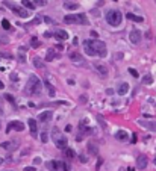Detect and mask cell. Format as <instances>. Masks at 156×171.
Returning a JSON list of instances; mask_svg holds the SVG:
<instances>
[{"label":"cell","instance_id":"obj_1","mask_svg":"<svg viewBox=\"0 0 156 171\" xmlns=\"http://www.w3.org/2000/svg\"><path fill=\"white\" fill-rule=\"evenodd\" d=\"M43 91V83L41 80L35 76V74H30L28 79V85H26V93L29 95H39Z\"/></svg>","mask_w":156,"mask_h":171},{"label":"cell","instance_id":"obj_2","mask_svg":"<svg viewBox=\"0 0 156 171\" xmlns=\"http://www.w3.org/2000/svg\"><path fill=\"white\" fill-rule=\"evenodd\" d=\"M64 23H67V24H88V18L85 14H68L64 17Z\"/></svg>","mask_w":156,"mask_h":171},{"label":"cell","instance_id":"obj_3","mask_svg":"<svg viewBox=\"0 0 156 171\" xmlns=\"http://www.w3.org/2000/svg\"><path fill=\"white\" fill-rule=\"evenodd\" d=\"M121 20H123V14H121L120 11L117 9H114V11H109L106 14V21L108 24H111V26H120L121 24Z\"/></svg>","mask_w":156,"mask_h":171},{"label":"cell","instance_id":"obj_4","mask_svg":"<svg viewBox=\"0 0 156 171\" xmlns=\"http://www.w3.org/2000/svg\"><path fill=\"white\" fill-rule=\"evenodd\" d=\"M53 139H55V144H56V147L58 148H61V150H67L68 147V141H67V136H64V135H61L59 133V130L58 129H53Z\"/></svg>","mask_w":156,"mask_h":171},{"label":"cell","instance_id":"obj_5","mask_svg":"<svg viewBox=\"0 0 156 171\" xmlns=\"http://www.w3.org/2000/svg\"><path fill=\"white\" fill-rule=\"evenodd\" d=\"M49 171H68V167L64 161H49L46 163Z\"/></svg>","mask_w":156,"mask_h":171},{"label":"cell","instance_id":"obj_6","mask_svg":"<svg viewBox=\"0 0 156 171\" xmlns=\"http://www.w3.org/2000/svg\"><path fill=\"white\" fill-rule=\"evenodd\" d=\"M3 3H5L6 6H8L9 9H12V12H14V14H17L18 17H21V18H28V17H29L28 11L23 9V8H20V6H17V5H14L12 2H9V0H5Z\"/></svg>","mask_w":156,"mask_h":171},{"label":"cell","instance_id":"obj_7","mask_svg":"<svg viewBox=\"0 0 156 171\" xmlns=\"http://www.w3.org/2000/svg\"><path fill=\"white\" fill-rule=\"evenodd\" d=\"M91 44H92V47L94 50H96V53L100 56V58H105L106 56V44L103 41H99V39H91Z\"/></svg>","mask_w":156,"mask_h":171},{"label":"cell","instance_id":"obj_8","mask_svg":"<svg viewBox=\"0 0 156 171\" xmlns=\"http://www.w3.org/2000/svg\"><path fill=\"white\" fill-rule=\"evenodd\" d=\"M70 59H71V62L74 65H79V67H84L85 65V59L80 56L77 52H73V53H70Z\"/></svg>","mask_w":156,"mask_h":171},{"label":"cell","instance_id":"obj_9","mask_svg":"<svg viewBox=\"0 0 156 171\" xmlns=\"http://www.w3.org/2000/svg\"><path fill=\"white\" fill-rule=\"evenodd\" d=\"M84 50H85V53L88 56H96L97 55L94 47H92V44H91V39H85L84 41Z\"/></svg>","mask_w":156,"mask_h":171},{"label":"cell","instance_id":"obj_10","mask_svg":"<svg viewBox=\"0 0 156 171\" xmlns=\"http://www.w3.org/2000/svg\"><path fill=\"white\" fill-rule=\"evenodd\" d=\"M52 117H53V111H44V112L39 114L38 121H39V123H47V121L52 120Z\"/></svg>","mask_w":156,"mask_h":171},{"label":"cell","instance_id":"obj_11","mask_svg":"<svg viewBox=\"0 0 156 171\" xmlns=\"http://www.w3.org/2000/svg\"><path fill=\"white\" fill-rule=\"evenodd\" d=\"M129 38H130L132 44H139V41H141V32L138 29H133L130 32V35H129Z\"/></svg>","mask_w":156,"mask_h":171},{"label":"cell","instance_id":"obj_12","mask_svg":"<svg viewBox=\"0 0 156 171\" xmlns=\"http://www.w3.org/2000/svg\"><path fill=\"white\" fill-rule=\"evenodd\" d=\"M28 124H29V129H30V133H32V136H33V138H37V136H38V127H37V121L33 120V118H29Z\"/></svg>","mask_w":156,"mask_h":171},{"label":"cell","instance_id":"obj_13","mask_svg":"<svg viewBox=\"0 0 156 171\" xmlns=\"http://www.w3.org/2000/svg\"><path fill=\"white\" fill-rule=\"evenodd\" d=\"M147 167V157L144 155H139L137 157V168L138 170H144Z\"/></svg>","mask_w":156,"mask_h":171},{"label":"cell","instance_id":"obj_14","mask_svg":"<svg viewBox=\"0 0 156 171\" xmlns=\"http://www.w3.org/2000/svg\"><path fill=\"white\" fill-rule=\"evenodd\" d=\"M138 123H139V126L146 127V129H148V130H152V132H155V130H156V123H155V121H146V120H139Z\"/></svg>","mask_w":156,"mask_h":171},{"label":"cell","instance_id":"obj_15","mask_svg":"<svg viewBox=\"0 0 156 171\" xmlns=\"http://www.w3.org/2000/svg\"><path fill=\"white\" fill-rule=\"evenodd\" d=\"M11 129L17 130V132H23V130H24V124H23L21 121H12V123L9 124V127H8V132H9Z\"/></svg>","mask_w":156,"mask_h":171},{"label":"cell","instance_id":"obj_16","mask_svg":"<svg viewBox=\"0 0 156 171\" xmlns=\"http://www.w3.org/2000/svg\"><path fill=\"white\" fill-rule=\"evenodd\" d=\"M92 65H94V68H96V70L99 71V73H100L101 76H103V77H106V76H108V68H106V67H105V65L101 64V62H94Z\"/></svg>","mask_w":156,"mask_h":171},{"label":"cell","instance_id":"obj_17","mask_svg":"<svg viewBox=\"0 0 156 171\" xmlns=\"http://www.w3.org/2000/svg\"><path fill=\"white\" fill-rule=\"evenodd\" d=\"M115 138H117L118 141H127L129 139V135L126 130H118L117 133H115Z\"/></svg>","mask_w":156,"mask_h":171},{"label":"cell","instance_id":"obj_18","mask_svg":"<svg viewBox=\"0 0 156 171\" xmlns=\"http://www.w3.org/2000/svg\"><path fill=\"white\" fill-rule=\"evenodd\" d=\"M55 36H56L58 39H61V41H65V39L68 38V34H67L65 30L59 29V30H56V32H55Z\"/></svg>","mask_w":156,"mask_h":171},{"label":"cell","instance_id":"obj_19","mask_svg":"<svg viewBox=\"0 0 156 171\" xmlns=\"http://www.w3.org/2000/svg\"><path fill=\"white\" fill-rule=\"evenodd\" d=\"M127 91H129V83H127V82L120 83V87H118V94H120V95H124Z\"/></svg>","mask_w":156,"mask_h":171},{"label":"cell","instance_id":"obj_20","mask_svg":"<svg viewBox=\"0 0 156 171\" xmlns=\"http://www.w3.org/2000/svg\"><path fill=\"white\" fill-rule=\"evenodd\" d=\"M18 61L20 62H26V49L24 47L18 49Z\"/></svg>","mask_w":156,"mask_h":171},{"label":"cell","instance_id":"obj_21","mask_svg":"<svg viewBox=\"0 0 156 171\" xmlns=\"http://www.w3.org/2000/svg\"><path fill=\"white\" fill-rule=\"evenodd\" d=\"M21 5L24 6L26 9H30V11H32V9H35V6H37L35 3H32L30 0H21Z\"/></svg>","mask_w":156,"mask_h":171},{"label":"cell","instance_id":"obj_22","mask_svg":"<svg viewBox=\"0 0 156 171\" xmlns=\"http://www.w3.org/2000/svg\"><path fill=\"white\" fill-rule=\"evenodd\" d=\"M64 8L67 11H76L79 8V5L77 3H64Z\"/></svg>","mask_w":156,"mask_h":171},{"label":"cell","instance_id":"obj_23","mask_svg":"<svg viewBox=\"0 0 156 171\" xmlns=\"http://www.w3.org/2000/svg\"><path fill=\"white\" fill-rule=\"evenodd\" d=\"M55 58H56V53H55V52H53L52 49H49V52H47V56H46V61L50 62L52 59H55Z\"/></svg>","mask_w":156,"mask_h":171},{"label":"cell","instance_id":"obj_24","mask_svg":"<svg viewBox=\"0 0 156 171\" xmlns=\"http://www.w3.org/2000/svg\"><path fill=\"white\" fill-rule=\"evenodd\" d=\"M0 147L5 148V150H12V148H14V142L6 141V142H2V144H0Z\"/></svg>","mask_w":156,"mask_h":171},{"label":"cell","instance_id":"obj_25","mask_svg":"<svg viewBox=\"0 0 156 171\" xmlns=\"http://www.w3.org/2000/svg\"><path fill=\"white\" fill-rule=\"evenodd\" d=\"M129 20H132V21H137V23H141L142 21V17H139V15H133V14H127L126 15Z\"/></svg>","mask_w":156,"mask_h":171},{"label":"cell","instance_id":"obj_26","mask_svg":"<svg viewBox=\"0 0 156 171\" xmlns=\"http://www.w3.org/2000/svg\"><path fill=\"white\" fill-rule=\"evenodd\" d=\"M64 153H65V156L68 157V159H74V157H76V153H74L71 148H67V150H64Z\"/></svg>","mask_w":156,"mask_h":171},{"label":"cell","instance_id":"obj_27","mask_svg":"<svg viewBox=\"0 0 156 171\" xmlns=\"http://www.w3.org/2000/svg\"><path fill=\"white\" fill-rule=\"evenodd\" d=\"M88 150H90V153L91 155H97V152H99V150H97V146H96V144H88Z\"/></svg>","mask_w":156,"mask_h":171},{"label":"cell","instance_id":"obj_28","mask_svg":"<svg viewBox=\"0 0 156 171\" xmlns=\"http://www.w3.org/2000/svg\"><path fill=\"white\" fill-rule=\"evenodd\" d=\"M44 83H46V87L49 88V95H50V97H53V95H55V88H53L52 85H50V82H49V80H46Z\"/></svg>","mask_w":156,"mask_h":171},{"label":"cell","instance_id":"obj_29","mask_svg":"<svg viewBox=\"0 0 156 171\" xmlns=\"http://www.w3.org/2000/svg\"><path fill=\"white\" fill-rule=\"evenodd\" d=\"M152 82H153V77H152L150 74L144 76V79H142V83H146V85H150Z\"/></svg>","mask_w":156,"mask_h":171},{"label":"cell","instance_id":"obj_30","mask_svg":"<svg viewBox=\"0 0 156 171\" xmlns=\"http://www.w3.org/2000/svg\"><path fill=\"white\" fill-rule=\"evenodd\" d=\"M2 27H3L5 30H9V29H11V23L8 21V20H2Z\"/></svg>","mask_w":156,"mask_h":171},{"label":"cell","instance_id":"obj_31","mask_svg":"<svg viewBox=\"0 0 156 171\" xmlns=\"http://www.w3.org/2000/svg\"><path fill=\"white\" fill-rule=\"evenodd\" d=\"M33 62H35V67H37V68H44V64L39 61L38 58H33Z\"/></svg>","mask_w":156,"mask_h":171},{"label":"cell","instance_id":"obj_32","mask_svg":"<svg viewBox=\"0 0 156 171\" xmlns=\"http://www.w3.org/2000/svg\"><path fill=\"white\" fill-rule=\"evenodd\" d=\"M30 45H32L33 49H38V47H39V41H38L37 38H32V39H30Z\"/></svg>","mask_w":156,"mask_h":171},{"label":"cell","instance_id":"obj_33","mask_svg":"<svg viewBox=\"0 0 156 171\" xmlns=\"http://www.w3.org/2000/svg\"><path fill=\"white\" fill-rule=\"evenodd\" d=\"M127 71H129V73H130V76H133V77H138V76H139V74H138V71L135 70V68H129Z\"/></svg>","mask_w":156,"mask_h":171},{"label":"cell","instance_id":"obj_34","mask_svg":"<svg viewBox=\"0 0 156 171\" xmlns=\"http://www.w3.org/2000/svg\"><path fill=\"white\" fill-rule=\"evenodd\" d=\"M35 2V5H38V6H46L47 5V0H33Z\"/></svg>","mask_w":156,"mask_h":171},{"label":"cell","instance_id":"obj_35","mask_svg":"<svg viewBox=\"0 0 156 171\" xmlns=\"http://www.w3.org/2000/svg\"><path fill=\"white\" fill-rule=\"evenodd\" d=\"M41 141H43V142H47V141H49V135H47L46 132L41 133Z\"/></svg>","mask_w":156,"mask_h":171},{"label":"cell","instance_id":"obj_36","mask_svg":"<svg viewBox=\"0 0 156 171\" xmlns=\"http://www.w3.org/2000/svg\"><path fill=\"white\" fill-rule=\"evenodd\" d=\"M5 98H6L8 102H11V103H14V97H12L11 94H6V95H5Z\"/></svg>","mask_w":156,"mask_h":171},{"label":"cell","instance_id":"obj_37","mask_svg":"<svg viewBox=\"0 0 156 171\" xmlns=\"http://www.w3.org/2000/svg\"><path fill=\"white\" fill-rule=\"evenodd\" d=\"M9 77H11V80H12V82H14V80L17 82V80H18V76H17L15 73H11V76H9Z\"/></svg>","mask_w":156,"mask_h":171},{"label":"cell","instance_id":"obj_38","mask_svg":"<svg viewBox=\"0 0 156 171\" xmlns=\"http://www.w3.org/2000/svg\"><path fill=\"white\" fill-rule=\"evenodd\" d=\"M79 159H80V162H82V163H86V162H88V159H86V157H85L84 155H80V156H79Z\"/></svg>","mask_w":156,"mask_h":171},{"label":"cell","instance_id":"obj_39","mask_svg":"<svg viewBox=\"0 0 156 171\" xmlns=\"http://www.w3.org/2000/svg\"><path fill=\"white\" fill-rule=\"evenodd\" d=\"M44 21H46L47 24H52V23H53V20H52L50 17H44Z\"/></svg>","mask_w":156,"mask_h":171},{"label":"cell","instance_id":"obj_40","mask_svg":"<svg viewBox=\"0 0 156 171\" xmlns=\"http://www.w3.org/2000/svg\"><path fill=\"white\" fill-rule=\"evenodd\" d=\"M38 163H41V157H35L33 159V165H38Z\"/></svg>","mask_w":156,"mask_h":171},{"label":"cell","instance_id":"obj_41","mask_svg":"<svg viewBox=\"0 0 156 171\" xmlns=\"http://www.w3.org/2000/svg\"><path fill=\"white\" fill-rule=\"evenodd\" d=\"M101 163H103V159L100 157V159H99V162H97V165H96V168H97V170L100 168V165H101Z\"/></svg>","mask_w":156,"mask_h":171},{"label":"cell","instance_id":"obj_42","mask_svg":"<svg viewBox=\"0 0 156 171\" xmlns=\"http://www.w3.org/2000/svg\"><path fill=\"white\" fill-rule=\"evenodd\" d=\"M24 171H37V170L33 168V167H26V168H24Z\"/></svg>","mask_w":156,"mask_h":171},{"label":"cell","instance_id":"obj_43","mask_svg":"<svg viewBox=\"0 0 156 171\" xmlns=\"http://www.w3.org/2000/svg\"><path fill=\"white\" fill-rule=\"evenodd\" d=\"M91 36H94V38H97V32H96V30H91Z\"/></svg>","mask_w":156,"mask_h":171},{"label":"cell","instance_id":"obj_44","mask_svg":"<svg viewBox=\"0 0 156 171\" xmlns=\"http://www.w3.org/2000/svg\"><path fill=\"white\" fill-rule=\"evenodd\" d=\"M103 3H105V0H99V2H97V6H101Z\"/></svg>","mask_w":156,"mask_h":171},{"label":"cell","instance_id":"obj_45","mask_svg":"<svg viewBox=\"0 0 156 171\" xmlns=\"http://www.w3.org/2000/svg\"><path fill=\"white\" fill-rule=\"evenodd\" d=\"M132 142H137V133H133V138H132Z\"/></svg>","mask_w":156,"mask_h":171},{"label":"cell","instance_id":"obj_46","mask_svg":"<svg viewBox=\"0 0 156 171\" xmlns=\"http://www.w3.org/2000/svg\"><path fill=\"white\" fill-rule=\"evenodd\" d=\"M44 36H47V38H50V36H52V34H50V32H46V34H44Z\"/></svg>","mask_w":156,"mask_h":171},{"label":"cell","instance_id":"obj_47","mask_svg":"<svg viewBox=\"0 0 156 171\" xmlns=\"http://www.w3.org/2000/svg\"><path fill=\"white\" fill-rule=\"evenodd\" d=\"M3 88H5V85H3V82H2V80H0V89H3Z\"/></svg>","mask_w":156,"mask_h":171},{"label":"cell","instance_id":"obj_48","mask_svg":"<svg viewBox=\"0 0 156 171\" xmlns=\"http://www.w3.org/2000/svg\"><path fill=\"white\" fill-rule=\"evenodd\" d=\"M2 163H3V159H2V157H0V165H2Z\"/></svg>","mask_w":156,"mask_h":171},{"label":"cell","instance_id":"obj_49","mask_svg":"<svg viewBox=\"0 0 156 171\" xmlns=\"http://www.w3.org/2000/svg\"><path fill=\"white\" fill-rule=\"evenodd\" d=\"M155 163H156V157H155Z\"/></svg>","mask_w":156,"mask_h":171},{"label":"cell","instance_id":"obj_50","mask_svg":"<svg viewBox=\"0 0 156 171\" xmlns=\"http://www.w3.org/2000/svg\"><path fill=\"white\" fill-rule=\"evenodd\" d=\"M155 3H156V0H155Z\"/></svg>","mask_w":156,"mask_h":171}]
</instances>
